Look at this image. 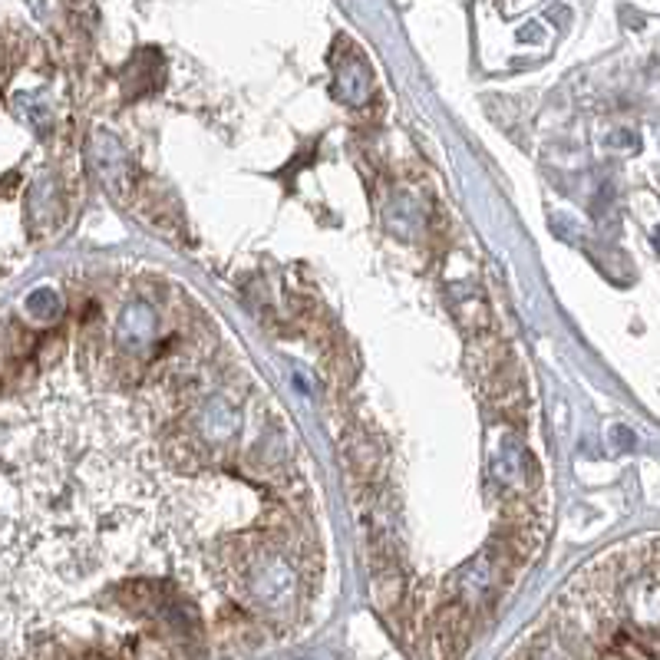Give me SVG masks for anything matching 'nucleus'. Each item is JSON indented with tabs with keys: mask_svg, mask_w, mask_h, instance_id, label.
Wrapping results in <instances>:
<instances>
[{
	"mask_svg": "<svg viewBox=\"0 0 660 660\" xmlns=\"http://www.w3.org/2000/svg\"><path fill=\"white\" fill-rule=\"evenodd\" d=\"M657 251H660V231H657Z\"/></svg>",
	"mask_w": 660,
	"mask_h": 660,
	"instance_id": "f257e3e1",
	"label": "nucleus"
}]
</instances>
